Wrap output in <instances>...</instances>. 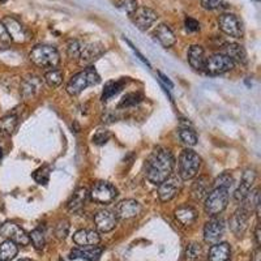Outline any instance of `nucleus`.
I'll return each mask as SVG.
<instances>
[{
	"instance_id": "f257e3e1",
	"label": "nucleus",
	"mask_w": 261,
	"mask_h": 261,
	"mask_svg": "<svg viewBox=\"0 0 261 261\" xmlns=\"http://www.w3.org/2000/svg\"><path fill=\"white\" fill-rule=\"evenodd\" d=\"M175 166V158L166 148H157L146 161L145 175L150 183L161 184L171 176Z\"/></svg>"
},
{
	"instance_id": "f03ea898",
	"label": "nucleus",
	"mask_w": 261,
	"mask_h": 261,
	"mask_svg": "<svg viewBox=\"0 0 261 261\" xmlns=\"http://www.w3.org/2000/svg\"><path fill=\"white\" fill-rule=\"evenodd\" d=\"M99 83H101V77H99V74L95 71L94 67H88L84 71L72 76L65 89L69 95H79L86 88L98 85Z\"/></svg>"
},
{
	"instance_id": "7ed1b4c3",
	"label": "nucleus",
	"mask_w": 261,
	"mask_h": 261,
	"mask_svg": "<svg viewBox=\"0 0 261 261\" xmlns=\"http://www.w3.org/2000/svg\"><path fill=\"white\" fill-rule=\"evenodd\" d=\"M29 59L39 68H57L60 63V55L50 45H37L29 54Z\"/></svg>"
},
{
	"instance_id": "20e7f679",
	"label": "nucleus",
	"mask_w": 261,
	"mask_h": 261,
	"mask_svg": "<svg viewBox=\"0 0 261 261\" xmlns=\"http://www.w3.org/2000/svg\"><path fill=\"white\" fill-rule=\"evenodd\" d=\"M179 167V178L181 180H190L195 178L201 167V158L196 151L191 149H184L179 155L178 160Z\"/></svg>"
},
{
	"instance_id": "39448f33",
	"label": "nucleus",
	"mask_w": 261,
	"mask_h": 261,
	"mask_svg": "<svg viewBox=\"0 0 261 261\" xmlns=\"http://www.w3.org/2000/svg\"><path fill=\"white\" fill-rule=\"evenodd\" d=\"M228 204V190L221 187H214L205 197L204 208L208 216H218L226 209Z\"/></svg>"
},
{
	"instance_id": "423d86ee",
	"label": "nucleus",
	"mask_w": 261,
	"mask_h": 261,
	"mask_svg": "<svg viewBox=\"0 0 261 261\" xmlns=\"http://www.w3.org/2000/svg\"><path fill=\"white\" fill-rule=\"evenodd\" d=\"M234 67L235 63L227 55H225L222 53H218L212 55L211 58H206L204 72L206 74H211V76H217V74H222L228 71H231Z\"/></svg>"
},
{
	"instance_id": "0eeeda50",
	"label": "nucleus",
	"mask_w": 261,
	"mask_h": 261,
	"mask_svg": "<svg viewBox=\"0 0 261 261\" xmlns=\"http://www.w3.org/2000/svg\"><path fill=\"white\" fill-rule=\"evenodd\" d=\"M90 199L97 204H111L118 196V191L111 183L107 181H97L89 192Z\"/></svg>"
},
{
	"instance_id": "6e6552de",
	"label": "nucleus",
	"mask_w": 261,
	"mask_h": 261,
	"mask_svg": "<svg viewBox=\"0 0 261 261\" xmlns=\"http://www.w3.org/2000/svg\"><path fill=\"white\" fill-rule=\"evenodd\" d=\"M218 27L228 37H232V38H242L243 37L242 21L234 13H222L218 17Z\"/></svg>"
},
{
	"instance_id": "1a4fd4ad",
	"label": "nucleus",
	"mask_w": 261,
	"mask_h": 261,
	"mask_svg": "<svg viewBox=\"0 0 261 261\" xmlns=\"http://www.w3.org/2000/svg\"><path fill=\"white\" fill-rule=\"evenodd\" d=\"M0 235L20 246H28L30 243L29 235L25 232L24 228H21L20 226L11 221H7L0 226Z\"/></svg>"
},
{
	"instance_id": "9d476101",
	"label": "nucleus",
	"mask_w": 261,
	"mask_h": 261,
	"mask_svg": "<svg viewBox=\"0 0 261 261\" xmlns=\"http://www.w3.org/2000/svg\"><path fill=\"white\" fill-rule=\"evenodd\" d=\"M130 20L136 25L137 29L148 30L151 25L157 21L158 15L151 8L148 7H136L134 12L129 15Z\"/></svg>"
},
{
	"instance_id": "9b49d317",
	"label": "nucleus",
	"mask_w": 261,
	"mask_h": 261,
	"mask_svg": "<svg viewBox=\"0 0 261 261\" xmlns=\"http://www.w3.org/2000/svg\"><path fill=\"white\" fill-rule=\"evenodd\" d=\"M158 197L162 202H167L172 200L180 192L181 190V179L179 176H169L166 180L158 184Z\"/></svg>"
},
{
	"instance_id": "f8f14e48",
	"label": "nucleus",
	"mask_w": 261,
	"mask_h": 261,
	"mask_svg": "<svg viewBox=\"0 0 261 261\" xmlns=\"http://www.w3.org/2000/svg\"><path fill=\"white\" fill-rule=\"evenodd\" d=\"M2 22L6 27L7 32H8L12 42H16V43H25L27 39L29 38L27 29H25L24 25L21 24L17 18L12 17V16H6Z\"/></svg>"
},
{
	"instance_id": "ddd939ff",
	"label": "nucleus",
	"mask_w": 261,
	"mask_h": 261,
	"mask_svg": "<svg viewBox=\"0 0 261 261\" xmlns=\"http://www.w3.org/2000/svg\"><path fill=\"white\" fill-rule=\"evenodd\" d=\"M94 225L98 231L110 232L118 225V216L115 214V212L109 211V209H102V211L95 213Z\"/></svg>"
},
{
	"instance_id": "4468645a",
	"label": "nucleus",
	"mask_w": 261,
	"mask_h": 261,
	"mask_svg": "<svg viewBox=\"0 0 261 261\" xmlns=\"http://www.w3.org/2000/svg\"><path fill=\"white\" fill-rule=\"evenodd\" d=\"M256 180V171L252 169L244 170V172L242 174L241 183L238 186V188L234 192V200L237 202H242L247 197L249 192H251V188H252L253 183Z\"/></svg>"
},
{
	"instance_id": "2eb2a0df",
	"label": "nucleus",
	"mask_w": 261,
	"mask_h": 261,
	"mask_svg": "<svg viewBox=\"0 0 261 261\" xmlns=\"http://www.w3.org/2000/svg\"><path fill=\"white\" fill-rule=\"evenodd\" d=\"M223 234H225V223L220 218H213L205 223L204 241L206 243H218Z\"/></svg>"
},
{
	"instance_id": "dca6fc26",
	"label": "nucleus",
	"mask_w": 261,
	"mask_h": 261,
	"mask_svg": "<svg viewBox=\"0 0 261 261\" xmlns=\"http://www.w3.org/2000/svg\"><path fill=\"white\" fill-rule=\"evenodd\" d=\"M141 211H143V206L139 201L134 199H127L122 200L116 205L115 214L118 216V218H122V220H130V218L139 216Z\"/></svg>"
},
{
	"instance_id": "f3484780",
	"label": "nucleus",
	"mask_w": 261,
	"mask_h": 261,
	"mask_svg": "<svg viewBox=\"0 0 261 261\" xmlns=\"http://www.w3.org/2000/svg\"><path fill=\"white\" fill-rule=\"evenodd\" d=\"M42 88H43V83H42L41 77H38V76H28L21 83L20 92L24 99H34L42 92Z\"/></svg>"
},
{
	"instance_id": "a211bd4d",
	"label": "nucleus",
	"mask_w": 261,
	"mask_h": 261,
	"mask_svg": "<svg viewBox=\"0 0 261 261\" xmlns=\"http://www.w3.org/2000/svg\"><path fill=\"white\" fill-rule=\"evenodd\" d=\"M251 212L248 209H246L244 206H241L238 209L232 217L230 218V228L231 231L234 232L237 237H241L244 234V231L247 230V226H248V220Z\"/></svg>"
},
{
	"instance_id": "6ab92c4d",
	"label": "nucleus",
	"mask_w": 261,
	"mask_h": 261,
	"mask_svg": "<svg viewBox=\"0 0 261 261\" xmlns=\"http://www.w3.org/2000/svg\"><path fill=\"white\" fill-rule=\"evenodd\" d=\"M103 51V46L101 43H85V42H83L77 60L83 65H88L101 57Z\"/></svg>"
},
{
	"instance_id": "aec40b11",
	"label": "nucleus",
	"mask_w": 261,
	"mask_h": 261,
	"mask_svg": "<svg viewBox=\"0 0 261 261\" xmlns=\"http://www.w3.org/2000/svg\"><path fill=\"white\" fill-rule=\"evenodd\" d=\"M103 249L98 246H79L77 248L72 249L69 253V257L72 260H77V258H83V260L88 261H97L101 257Z\"/></svg>"
},
{
	"instance_id": "412c9836",
	"label": "nucleus",
	"mask_w": 261,
	"mask_h": 261,
	"mask_svg": "<svg viewBox=\"0 0 261 261\" xmlns=\"http://www.w3.org/2000/svg\"><path fill=\"white\" fill-rule=\"evenodd\" d=\"M212 191V181L209 179V176L202 175L196 179L192 184V188H191V195H192L193 199L196 201H200V200L205 199L206 196L209 195V192Z\"/></svg>"
},
{
	"instance_id": "4be33fe9",
	"label": "nucleus",
	"mask_w": 261,
	"mask_h": 261,
	"mask_svg": "<svg viewBox=\"0 0 261 261\" xmlns=\"http://www.w3.org/2000/svg\"><path fill=\"white\" fill-rule=\"evenodd\" d=\"M73 242L77 246H98L101 242V237L94 230L84 228L74 232Z\"/></svg>"
},
{
	"instance_id": "5701e85b",
	"label": "nucleus",
	"mask_w": 261,
	"mask_h": 261,
	"mask_svg": "<svg viewBox=\"0 0 261 261\" xmlns=\"http://www.w3.org/2000/svg\"><path fill=\"white\" fill-rule=\"evenodd\" d=\"M205 62H206V58H205L204 47L200 45L191 46L188 50V63L191 64V67L196 71L201 72L204 71Z\"/></svg>"
},
{
	"instance_id": "b1692460",
	"label": "nucleus",
	"mask_w": 261,
	"mask_h": 261,
	"mask_svg": "<svg viewBox=\"0 0 261 261\" xmlns=\"http://www.w3.org/2000/svg\"><path fill=\"white\" fill-rule=\"evenodd\" d=\"M154 37L163 47H171V46L175 45L176 37L174 34V32L171 30V28L166 24H160L154 30Z\"/></svg>"
},
{
	"instance_id": "393cba45",
	"label": "nucleus",
	"mask_w": 261,
	"mask_h": 261,
	"mask_svg": "<svg viewBox=\"0 0 261 261\" xmlns=\"http://www.w3.org/2000/svg\"><path fill=\"white\" fill-rule=\"evenodd\" d=\"M88 196H89V192H88V190L85 187L77 188L73 192V195L71 196V199L68 200V202H67V209L71 213H77V212H80L84 208V205H85Z\"/></svg>"
},
{
	"instance_id": "a878e982",
	"label": "nucleus",
	"mask_w": 261,
	"mask_h": 261,
	"mask_svg": "<svg viewBox=\"0 0 261 261\" xmlns=\"http://www.w3.org/2000/svg\"><path fill=\"white\" fill-rule=\"evenodd\" d=\"M209 261H231V248L227 243H214L209 251Z\"/></svg>"
},
{
	"instance_id": "bb28decb",
	"label": "nucleus",
	"mask_w": 261,
	"mask_h": 261,
	"mask_svg": "<svg viewBox=\"0 0 261 261\" xmlns=\"http://www.w3.org/2000/svg\"><path fill=\"white\" fill-rule=\"evenodd\" d=\"M227 55L230 59L234 63H239V64H244L247 62V54L243 46L238 45V43H226L223 46V53Z\"/></svg>"
},
{
	"instance_id": "cd10ccee",
	"label": "nucleus",
	"mask_w": 261,
	"mask_h": 261,
	"mask_svg": "<svg viewBox=\"0 0 261 261\" xmlns=\"http://www.w3.org/2000/svg\"><path fill=\"white\" fill-rule=\"evenodd\" d=\"M175 218L183 226H191L197 220V212L192 206L184 205V206H180L175 211Z\"/></svg>"
},
{
	"instance_id": "c85d7f7f",
	"label": "nucleus",
	"mask_w": 261,
	"mask_h": 261,
	"mask_svg": "<svg viewBox=\"0 0 261 261\" xmlns=\"http://www.w3.org/2000/svg\"><path fill=\"white\" fill-rule=\"evenodd\" d=\"M18 124V118L15 114H9V115L3 116L0 119V136L8 137L13 135Z\"/></svg>"
},
{
	"instance_id": "c756f323",
	"label": "nucleus",
	"mask_w": 261,
	"mask_h": 261,
	"mask_svg": "<svg viewBox=\"0 0 261 261\" xmlns=\"http://www.w3.org/2000/svg\"><path fill=\"white\" fill-rule=\"evenodd\" d=\"M18 253V247L15 242L4 241L0 243V261H9L15 258Z\"/></svg>"
},
{
	"instance_id": "7c9ffc66",
	"label": "nucleus",
	"mask_w": 261,
	"mask_h": 261,
	"mask_svg": "<svg viewBox=\"0 0 261 261\" xmlns=\"http://www.w3.org/2000/svg\"><path fill=\"white\" fill-rule=\"evenodd\" d=\"M125 79L118 81H109V83L105 85L103 93H102V101H109L110 98H113L114 95L118 94L120 90L123 89V86L125 85Z\"/></svg>"
},
{
	"instance_id": "2f4dec72",
	"label": "nucleus",
	"mask_w": 261,
	"mask_h": 261,
	"mask_svg": "<svg viewBox=\"0 0 261 261\" xmlns=\"http://www.w3.org/2000/svg\"><path fill=\"white\" fill-rule=\"evenodd\" d=\"M45 81L50 88H58L63 83V71L53 68L45 73Z\"/></svg>"
},
{
	"instance_id": "473e14b6",
	"label": "nucleus",
	"mask_w": 261,
	"mask_h": 261,
	"mask_svg": "<svg viewBox=\"0 0 261 261\" xmlns=\"http://www.w3.org/2000/svg\"><path fill=\"white\" fill-rule=\"evenodd\" d=\"M29 241L32 242L33 246L36 247L37 249H42L45 247L46 243V235L45 231L42 230V227L34 228L32 232L29 234Z\"/></svg>"
},
{
	"instance_id": "72a5a7b5",
	"label": "nucleus",
	"mask_w": 261,
	"mask_h": 261,
	"mask_svg": "<svg viewBox=\"0 0 261 261\" xmlns=\"http://www.w3.org/2000/svg\"><path fill=\"white\" fill-rule=\"evenodd\" d=\"M143 99V94H140V93H129V94H125L124 97H123V99L120 101L118 107L119 109H124V107L127 109V107L136 106V105H139Z\"/></svg>"
},
{
	"instance_id": "f704fd0d",
	"label": "nucleus",
	"mask_w": 261,
	"mask_h": 261,
	"mask_svg": "<svg viewBox=\"0 0 261 261\" xmlns=\"http://www.w3.org/2000/svg\"><path fill=\"white\" fill-rule=\"evenodd\" d=\"M179 137H180L181 143L188 146H193L197 144V135L191 128H181L179 130Z\"/></svg>"
},
{
	"instance_id": "c9c22d12",
	"label": "nucleus",
	"mask_w": 261,
	"mask_h": 261,
	"mask_svg": "<svg viewBox=\"0 0 261 261\" xmlns=\"http://www.w3.org/2000/svg\"><path fill=\"white\" fill-rule=\"evenodd\" d=\"M32 176L38 184H47L50 180V167L47 165L39 167L38 170L33 172Z\"/></svg>"
},
{
	"instance_id": "e433bc0d",
	"label": "nucleus",
	"mask_w": 261,
	"mask_h": 261,
	"mask_svg": "<svg viewBox=\"0 0 261 261\" xmlns=\"http://www.w3.org/2000/svg\"><path fill=\"white\" fill-rule=\"evenodd\" d=\"M234 183V178L231 176V174L228 172H223L220 176H217L216 180H214V187H221L226 188V190H230V187Z\"/></svg>"
},
{
	"instance_id": "4c0bfd02",
	"label": "nucleus",
	"mask_w": 261,
	"mask_h": 261,
	"mask_svg": "<svg viewBox=\"0 0 261 261\" xmlns=\"http://www.w3.org/2000/svg\"><path fill=\"white\" fill-rule=\"evenodd\" d=\"M202 8L206 11H216V9L227 8V3L225 0H200Z\"/></svg>"
},
{
	"instance_id": "58836bf2",
	"label": "nucleus",
	"mask_w": 261,
	"mask_h": 261,
	"mask_svg": "<svg viewBox=\"0 0 261 261\" xmlns=\"http://www.w3.org/2000/svg\"><path fill=\"white\" fill-rule=\"evenodd\" d=\"M201 255V247L197 243H191L187 247V251H186V257L188 261H196L197 258H200Z\"/></svg>"
},
{
	"instance_id": "ea45409f",
	"label": "nucleus",
	"mask_w": 261,
	"mask_h": 261,
	"mask_svg": "<svg viewBox=\"0 0 261 261\" xmlns=\"http://www.w3.org/2000/svg\"><path fill=\"white\" fill-rule=\"evenodd\" d=\"M12 43V39L9 37L8 32H7L6 27L3 25V22L0 21V50H6L11 46Z\"/></svg>"
},
{
	"instance_id": "a19ab883",
	"label": "nucleus",
	"mask_w": 261,
	"mask_h": 261,
	"mask_svg": "<svg viewBox=\"0 0 261 261\" xmlns=\"http://www.w3.org/2000/svg\"><path fill=\"white\" fill-rule=\"evenodd\" d=\"M69 232V222L67 220H62L58 222L57 227H55V235L59 239H65Z\"/></svg>"
},
{
	"instance_id": "79ce46f5",
	"label": "nucleus",
	"mask_w": 261,
	"mask_h": 261,
	"mask_svg": "<svg viewBox=\"0 0 261 261\" xmlns=\"http://www.w3.org/2000/svg\"><path fill=\"white\" fill-rule=\"evenodd\" d=\"M109 139H110V134H109L107 130L99 129L97 130V134L93 136V143H94L95 145H105V144L109 141Z\"/></svg>"
},
{
	"instance_id": "37998d69",
	"label": "nucleus",
	"mask_w": 261,
	"mask_h": 261,
	"mask_svg": "<svg viewBox=\"0 0 261 261\" xmlns=\"http://www.w3.org/2000/svg\"><path fill=\"white\" fill-rule=\"evenodd\" d=\"M184 25H186V29H187L188 32H199L200 30L199 21H196L195 18L187 17L186 21H184Z\"/></svg>"
},
{
	"instance_id": "c03bdc74",
	"label": "nucleus",
	"mask_w": 261,
	"mask_h": 261,
	"mask_svg": "<svg viewBox=\"0 0 261 261\" xmlns=\"http://www.w3.org/2000/svg\"><path fill=\"white\" fill-rule=\"evenodd\" d=\"M127 43H128V45H129V47H130V48H132V50H134V53H135V54H136V55H137V58H139V59H140V60H141V62H143V63H144V64H145V65H148L149 68H150V63H149V62H148V59H146V58H144V55H143V54L140 53V51H139V50H137V48H136V47H135V46H134V45H132V43H130V42H129V41H128V39H127Z\"/></svg>"
},
{
	"instance_id": "a18cd8bd",
	"label": "nucleus",
	"mask_w": 261,
	"mask_h": 261,
	"mask_svg": "<svg viewBox=\"0 0 261 261\" xmlns=\"http://www.w3.org/2000/svg\"><path fill=\"white\" fill-rule=\"evenodd\" d=\"M158 76H160L161 80H162L163 83L166 84V85H169V88H174V84L171 83V80H170V79L167 77L166 74H163L162 72H158Z\"/></svg>"
},
{
	"instance_id": "49530a36",
	"label": "nucleus",
	"mask_w": 261,
	"mask_h": 261,
	"mask_svg": "<svg viewBox=\"0 0 261 261\" xmlns=\"http://www.w3.org/2000/svg\"><path fill=\"white\" fill-rule=\"evenodd\" d=\"M255 238H256V243L257 246L260 244V226H256V231H255Z\"/></svg>"
},
{
	"instance_id": "de8ad7c7",
	"label": "nucleus",
	"mask_w": 261,
	"mask_h": 261,
	"mask_svg": "<svg viewBox=\"0 0 261 261\" xmlns=\"http://www.w3.org/2000/svg\"><path fill=\"white\" fill-rule=\"evenodd\" d=\"M3 158V150H2V148H0V160Z\"/></svg>"
},
{
	"instance_id": "09e8293b",
	"label": "nucleus",
	"mask_w": 261,
	"mask_h": 261,
	"mask_svg": "<svg viewBox=\"0 0 261 261\" xmlns=\"http://www.w3.org/2000/svg\"><path fill=\"white\" fill-rule=\"evenodd\" d=\"M18 261H32V260H30V258H21V260Z\"/></svg>"
},
{
	"instance_id": "8fccbe9b",
	"label": "nucleus",
	"mask_w": 261,
	"mask_h": 261,
	"mask_svg": "<svg viewBox=\"0 0 261 261\" xmlns=\"http://www.w3.org/2000/svg\"><path fill=\"white\" fill-rule=\"evenodd\" d=\"M59 261H64V260H63V258H60V260Z\"/></svg>"
},
{
	"instance_id": "3c124183",
	"label": "nucleus",
	"mask_w": 261,
	"mask_h": 261,
	"mask_svg": "<svg viewBox=\"0 0 261 261\" xmlns=\"http://www.w3.org/2000/svg\"><path fill=\"white\" fill-rule=\"evenodd\" d=\"M255 2H260V0H255Z\"/></svg>"
}]
</instances>
